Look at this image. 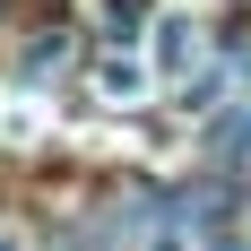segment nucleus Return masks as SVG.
<instances>
[{
  "label": "nucleus",
  "mask_w": 251,
  "mask_h": 251,
  "mask_svg": "<svg viewBox=\"0 0 251 251\" xmlns=\"http://www.w3.org/2000/svg\"><path fill=\"white\" fill-rule=\"evenodd\" d=\"M104 96H139V70L130 61H104Z\"/></svg>",
  "instance_id": "2"
},
{
  "label": "nucleus",
  "mask_w": 251,
  "mask_h": 251,
  "mask_svg": "<svg viewBox=\"0 0 251 251\" xmlns=\"http://www.w3.org/2000/svg\"><path fill=\"white\" fill-rule=\"evenodd\" d=\"M217 156H251V113H234V122L217 130Z\"/></svg>",
  "instance_id": "1"
}]
</instances>
